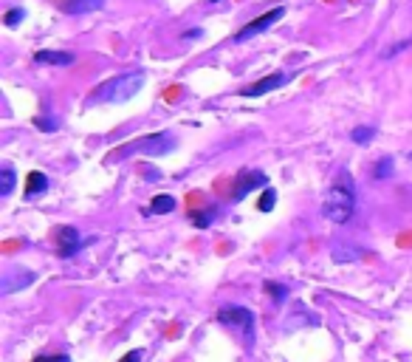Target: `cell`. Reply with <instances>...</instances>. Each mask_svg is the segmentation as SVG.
Listing matches in <instances>:
<instances>
[{
	"mask_svg": "<svg viewBox=\"0 0 412 362\" xmlns=\"http://www.w3.org/2000/svg\"><path fill=\"white\" fill-rule=\"evenodd\" d=\"M204 34V28H190V31H184V40H198Z\"/></svg>",
	"mask_w": 412,
	"mask_h": 362,
	"instance_id": "obj_25",
	"label": "cell"
},
{
	"mask_svg": "<svg viewBox=\"0 0 412 362\" xmlns=\"http://www.w3.org/2000/svg\"><path fill=\"white\" fill-rule=\"evenodd\" d=\"M353 213H356V184L348 173H339L322 198V215L331 224H345L350 221Z\"/></svg>",
	"mask_w": 412,
	"mask_h": 362,
	"instance_id": "obj_1",
	"label": "cell"
},
{
	"mask_svg": "<svg viewBox=\"0 0 412 362\" xmlns=\"http://www.w3.org/2000/svg\"><path fill=\"white\" fill-rule=\"evenodd\" d=\"M288 82V74H268V77H263V79H257L254 85H248V88H243L240 94L243 96H263V94H268V91H277V88H282Z\"/></svg>",
	"mask_w": 412,
	"mask_h": 362,
	"instance_id": "obj_8",
	"label": "cell"
},
{
	"mask_svg": "<svg viewBox=\"0 0 412 362\" xmlns=\"http://www.w3.org/2000/svg\"><path fill=\"white\" fill-rule=\"evenodd\" d=\"M28 283H34V272H28V269H11V272L3 275L0 292H3V295H11V292H17V289H23V286H28Z\"/></svg>",
	"mask_w": 412,
	"mask_h": 362,
	"instance_id": "obj_9",
	"label": "cell"
},
{
	"mask_svg": "<svg viewBox=\"0 0 412 362\" xmlns=\"http://www.w3.org/2000/svg\"><path fill=\"white\" fill-rule=\"evenodd\" d=\"M45 190H48V179L42 173H37V170L28 173V179H25V198H37Z\"/></svg>",
	"mask_w": 412,
	"mask_h": 362,
	"instance_id": "obj_12",
	"label": "cell"
},
{
	"mask_svg": "<svg viewBox=\"0 0 412 362\" xmlns=\"http://www.w3.org/2000/svg\"><path fill=\"white\" fill-rule=\"evenodd\" d=\"M217 320H220L223 326L234 329V332L240 334V340H243L248 349L254 346V315H251L248 309H243V306H223V309L217 312Z\"/></svg>",
	"mask_w": 412,
	"mask_h": 362,
	"instance_id": "obj_4",
	"label": "cell"
},
{
	"mask_svg": "<svg viewBox=\"0 0 412 362\" xmlns=\"http://www.w3.org/2000/svg\"><path fill=\"white\" fill-rule=\"evenodd\" d=\"M285 17V6H277V9H271V11H265V14H260L257 20H251V23H246L237 34H234V43H246V40H251V37H257V34H263L265 28H271L274 23H280Z\"/></svg>",
	"mask_w": 412,
	"mask_h": 362,
	"instance_id": "obj_5",
	"label": "cell"
},
{
	"mask_svg": "<svg viewBox=\"0 0 412 362\" xmlns=\"http://www.w3.org/2000/svg\"><path fill=\"white\" fill-rule=\"evenodd\" d=\"M376 133H379L376 128H356V130H353V142H356V145H370V142L376 139Z\"/></svg>",
	"mask_w": 412,
	"mask_h": 362,
	"instance_id": "obj_20",
	"label": "cell"
},
{
	"mask_svg": "<svg viewBox=\"0 0 412 362\" xmlns=\"http://www.w3.org/2000/svg\"><path fill=\"white\" fill-rule=\"evenodd\" d=\"M144 173H147V179H161V173L153 170V167H144Z\"/></svg>",
	"mask_w": 412,
	"mask_h": 362,
	"instance_id": "obj_27",
	"label": "cell"
},
{
	"mask_svg": "<svg viewBox=\"0 0 412 362\" xmlns=\"http://www.w3.org/2000/svg\"><path fill=\"white\" fill-rule=\"evenodd\" d=\"M274 204H277V193H274V190H265L257 207H260V213H271V210H274Z\"/></svg>",
	"mask_w": 412,
	"mask_h": 362,
	"instance_id": "obj_22",
	"label": "cell"
},
{
	"mask_svg": "<svg viewBox=\"0 0 412 362\" xmlns=\"http://www.w3.org/2000/svg\"><path fill=\"white\" fill-rule=\"evenodd\" d=\"M57 249H59L62 258H74L82 249V238H79L76 227H59V232H57Z\"/></svg>",
	"mask_w": 412,
	"mask_h": 362,
	"instance_id": "obj_7",
	"label": "cell"
},
{
	"mask_svg": "<svg viewBox=\"0 0 412 362\" xmlns=\"http://www.w3.org/2000/svg\"><path fill=\"white\" fill-rule=\"evenodd\" d=\"M410 45H412V37H410V40H401V43H393V48H387V51H384L382 57H384V60H390V57H396V54H401V51H407Z\"/></svg>",
	"mask_w": 412,
	"mask_h": 362,
	"instance_id": "obj_23",
	"label": "cell"
},
{
	"mask_svg": "<svg viewBox=\"0 0 412 362\" xmlns=\"http://www.w3.org/2000/svg\"><path fill=\"white\" fill-rule=\"evenodd\" d=\"M214 215H217V210L214 207H209V210H193L190 213V221L198 227V230H206V227H212V221H214Z\"/></svg>",
	"mask_w": 412,
	"mask_h": 362,
	"instance_id": "obj_16",
	"label": "cell"
},
{
	"mask_svg": "<svg viewBox=\"0 0 412 362\" xmlns=\"http://www.w3.org/2000/svg\"><path fill=\"white\" fill-rule=\"evenodd\" d=\"M173 150H176V139L170 133H150V136H144L139 142H130V145L119 147L116 153H110V159H125L130 153H144V156H156L159 159V156L173 153Z\"/></svg>",
	"mask_w": 412,
	"mask_h": 362,
	"instance_id": "obj_3",
	"label": "cell"
},
{
	"mask_svg": "<svg viewBox=\"0 0 412 362\" xmlns=\"http://www.w3.org/2000/svg\"><path fill=\"white\" fill-rule=\"evenodd\" d=\"M34 362H71L65 354H54V357H37Z\"/></svg>",
	"mask_w": 412,
	"mask_h": 362,
	"instance_id": "obj_24",
	"label": "cell"
},
{
	"mask_svg": "<svg viewBox=\"0 0 412 362\" xmlns=\"http://www.w3.org/2000/svg\"><path fill=\"white\" fill-rule=\"evenodd\" d=\"M34 62H45V65H57V68H68L76 62V57L71 51H34Z\"/></svg>",
	"mask_w": 412,
	"mask_h": 362,
	"instance_id": "obj_10",
	"label": "cell"
},
{
	"mask_svg": "<svg viewBox=\"0 0 412 362\" xmlns=\"http://www.w3.org/2000/svg\"><path fill=\"white\" fill-rule=\"evenodd\" d=\"M176 210V198L173 196H156L150 201V210L147 213H156V215H164V213H173Z\"/></svg>",
	"mask_w": 412,
	"mask_h": 362,
	"instance_id": "obj_15",
	"label": "cell"
},
{
	"mask_svg": "<svg viewBox=\"0 0 412 362\" xmlns=\"http://www.w3.org/2000/svg\"><path fill=\"white\" fill-rule=\"evenodd\" d=\"M57 6L65 14H91V11H99L105 0H57Z\"/></svg>",
	"mask_w": 412,
	"mask_h": 362,
	"instance_id": "obj_11",
	"label": "cell"
},
{
	"mask_svg": "<svg viewBox=\"0 0 412 362\" xmlns=\"http://www.w3.org/2000/svg\"><path fill=\"white\" fill-rule=\"evenodd\" d=\"M119 362H142V351H130V354H125Z\"/></svg>",
	"mask_w": 412,
	"mask_h": 362,
	"instance_id": "obj_26",
	"label": "cell"
},
{
	"mask_svg": "<svg viewBox=\"0 0 412 362\" xmlns=\"http://www.w3.org/2000/svg\"><path fill=\"white\" fill-rule=\"evenodd\" d=\"M25 20V9L23 6H17V9H8L6 14H3V23L8 26V28H14L17 23H23Z\"/></svg>",
	"mask_w": 412,
	"mask_h": 362,
	"instance_id": "obj_19",
	"label": "cell"
},
{
	"mask_svg": "<svg viewBox=\"0 0 412 362\" xmlns=\"http://www.w3.org/2000/svg\"><path fill=\"white\" fill-rule=\"evenodd\" d=\"M393 170H396V164H393V159H390V156H384V159H379V164L373 167V179H376V181H384V179H393Z\"/></svg>",
	"mask_w": 412,
	"mask_h": 362,
	"instance_id": "obj_17",
	"label": "cell"
},
{
	"mask_svg": "<svg viewBox=\"0 0 412 362\" xmlns=\"http://www.w3.org/2000/svg\"><path fill=\"white\" fill-rule=\"evenodd\" d=\"M34 128L37 130H45V133H54L59 128V119H54V116H37L34 119Z\"/></svg>",
	"mask_w": 412,
	"mask_h": 362,
	"instance_id": "obj_21",
	"label": "cell"
},
{
	"mask_svg": "<svg viewBox=\"0 0 412 362\" xmlns=\"http://www.w3.org/2000/svg\"><path fill=\"white\" fill-rule=\"evenodd\" d=\"M362 255H365V252H362L359 247H336L331 258H333L336 264H350V261H359Z\"/></svg>",
	"mask_w": 412,
	"mask_h": 362,
	"instance_id": "obj_13",
	"label": "cell"
},
{
	"mask_svg": "<svg viewBox=\"0 0 412 362\" xmlns=\"http://www.w3.org/2000/svg\"><path fill=\"white\" fill-rule=\"evenodd\" d=\"M144 71H127V74H119L108 82H102L88 99H85V108L91 105H119V102H127L133 99L142 88H144Z\"/></svg>",
	"mask_w": 412,
	"mask_h": 362,
	"instance_id": "obj_2",
	"label": "cell"
},
{
	"mask_svg": "<svg viewBox=\"0 0 412 362\" xmlns=\"http://www.w3.org/2000/svg\"><path fill=\"white\" fill-rule=\"evenodd\" d=\"M14 181H17L14 167H11V164H3V170H0V196H3V198H6V196H11Z\"/></svg>",
	"mask_w": 412,
	"mask_h": 362,
	"instance_id": "obj_14",
	"label": "cell"
},
{
	"mask_svg": "<svg viewBox=\"0 0 412 362\" xmlns=\"http://www.w3.org/2000/svg\"><path fill=\"white\" fill-rule=\"evenodd\" d=\"M265 173H260V170H248V173H240V179H237V184H234V193H231V198L234 201H243L248 193H254V190H260V187H265Z\"/></svg>",
	"mask_w": 412,
	"mask_h": 362,
	"instance_id": "obj_6",
	"label": "cell"
},
{
	"mask_svg": "<svg viewBox=\"0 0 412 362\" xmlns=\"http://www.w3.org/2000/svg\"><path fill=\"white\" fill-rule=\"evenodd\" d=\"M209 3H217V0H209Z\"/></svg>",
	"mask_w": 412,
	"mask_h": 362,
	"instance_id": "obj_28",
	"label": "cell"
},
{
	"mask_svg": "<svg viewBox=\"0 0 412 362\" xmlns=\"http://www.w3.org/2000/svg\"><path fill=\"white\" fill-rule=\"evenodd\" d=\"M265 292H268V298H271L274 303H285V300H288V286H282V283H277V281H265Z\"/></svg>",
	"mask_w": 412,
	"mask_h": 362,
	"instance_id": "obj_18",
	"label": "cell"
}]
</instances>
